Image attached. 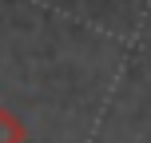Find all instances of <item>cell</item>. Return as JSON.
Wrapping results in <instances>:
<instances>
[{"label": "cell", "mask_w": 151, "mask_h": 143, "mask_svg": "<svg viewBox=\"0 0 151 143\" xmlns=\"http://www.w3.org/2000/svg\"><path fill=\"white\" fill-rule=\"evenodd\" d=\"M0 143H28V127L8 107H0Z\"/></svg>", "instance_id": "obj_1"}]
</instances>
